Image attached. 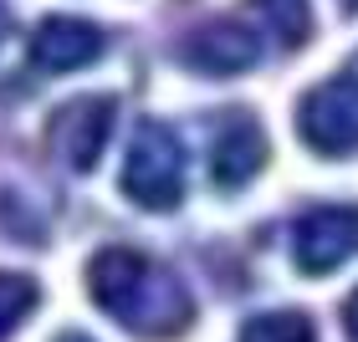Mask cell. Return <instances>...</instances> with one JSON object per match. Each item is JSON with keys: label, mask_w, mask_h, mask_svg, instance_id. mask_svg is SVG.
<instances>
[{"label": "cell", "mask_w": 358, "mask_h": 342, "mask_svg": "<svg viewBox=\"0 0 358 342\" xmlns=\"http://www.w3.org/2000/svg\"><path fill=\"white\" fill-rule=\"evenodd\" d=\"M87 291L108 317L138 337H179L194 317L185 281L134 246H108L87 260Z\"/></svg>", "instance_id": "cell-1"}, {"label": "cell", "mask_w": 358, "mask_h": 342, "mask_svg": "<svg viewBox=\"0 0 358 342\" xmlns=\"http://www.w3.org/2000/svg\"><path fill=\"white\" fill-rule=\"evenodd\" d=\"M118 184L143 209H174L179 205V194H185V149H179L174 128H164L159 118H143L134 128Z\"/></svg>", "instance_id": "cell-2"}, {"label": "cell", "mask_w": 358, "mask_h": 342, "mask_svg": "<svg viewBox=\"0 0 358 342\" xmlns=\"http://www.w3.org/2000/svg\"><path fill=\"white\" fill-rule=\"evenodd\" d=\"M297 133L313 154H353L358 149V77H328L297 103Z\"/></svg>", "instance_id": "cell-3"}, {"label": "cell", "mask_w": 358, "mask_h": 342, "mask_svg": "<svg viewBox=\"0 0 358 342\" xmlns=\"http://www.w3.org/2000/svg\"><path fill=\"white\" fill-rule=\"evenodd\" d=\"M113 112H118L113 97H72V103H62L52 112V123H46V149H52V158H62V164L77 169V174H87L97 158H103L108 138H113Z\"/></svg>", "instance_id": "cell-4"}, {"label": "cell", "mask_w": 358, "mask_h": 342, "mask_svg": "<svg viewBox=\"0 0 358 342\" xmlns=\"http://www.w3.org/2000/svg\"><path fill=\"white\" fill-rule=\"evenodd\" d=\"M358 255V205H322L307 209L292 230V260L307 276L338 271L343 260Z\"/></svg>", "instance_id": "cell-5"}, {"label": "cell", "mask_w": 358, "mask_h": 342, "mask_svg": "<svg viewBox=\"0 0 358 342\" xmlns=\"http://www.w3.org/2000/svg\"><path fill=\"white\" fill-rule=\"evenodd\" d=\"M266 164V133L262 123L246 118V112H225L215 143H210V179H215L220 189H241L251 184L256 174Z\"/></svg>", "instance_id": "cell-6"}, {"label": "cell", "mask_w": 358, "mask_h": 342, "mask_svg": "<svg viewBox=\"0 0 358 342\" xmlns=\"http://www.w3.org/2000/svg\"><path fill=\"white\" fill-rule=\"evenodd\" d=\"M103 57V31L83 15H46L31 36V67L41 72H77Z\"/></svg>", "instance_id": "cell-7"}, {"label": "cell", "mask_w": 358, "mask_h": 342, "mask_svg": "<svg viewBox=\"0 0 358 342\" xmlns=\"http://www.w3.org/2000/svg\"><path fill=\"white\" fill-rule=\"evenodd\" d=\"M185 61L194 72H210V77H236V72L262 61V41L241 21H210L185 41Z\"/></svg>", "instance_id": "cell-8"}, {"label": "cell", "mask_w": 358, "mask_h": 342, "mask_svg": "<svg viewBox=\"0 0 358 342\" xmlns=\"http://www.w3.org/2000/svg\"><path fill=\"white\" fill-rule=\"evenodd\" d=\"M241 342H317V332L302 312H266L241 327Z\"/></svg>", "instance_id": "cell-9"}, {"label": "cell", "mask_w": 358, "mask_h": 342, "mask_svg": "<svg viewBox=\"0 0 358 342\" xmlns=\"http://www.w3.org/2000/svg\"><path fill=\"white\" fill-rule=\"evenodd\" d=\"M36 302H41V291H36V281H31V276L0 271V342L21 327V317H26Z\"/></svg>", "instance_id": "cell-10"}, {"label": "cell", "mask_w": 358, "mask_h": 342, "mask_svg": "<svg viewBox=\"0 0 358 342\" xmlns=\"http://www.w3.org/2000/svg\"><path fill=\"white\" fill-rule=\"evenodd\" d=\"M256 10L276 26V36H282L287 46H302L307 31H313V10H307V0H256Z\"/></svg>", "instance_id": "cell-11"}, {"label": "cell", "mask_w": 358, "mask_h": 342, "mask_svg": "<svg viewBox=\"0 0 358 342\" xmlns=\"http://www.w3.org/2000/svg\"><path fill=\"white\" fill-rule=\"evenodd\" d=\"M343 322H348V337L358 342V291L348 297V312H343Z\"/></svg>", "instance_id": "cell-12"}, {"label": "cell", "mask_w": 358, "mask_h": 342, "mask_svg": "<svg viewBox=\"0 0 358 342\" xmlns=\"http://www.w3.org/2000/svg\"><path fill=\"white\" fill-rule=\"evenodd\" d=\"M6 36H10V10L0 6V41H6Z\"/></svg>", "instance_id": "cell-13"}, {"label": "cell", "mask_w": 358, "mask_h": 342, "mask_svg": "<svg viewBox=\"0 0 358 342\" xmlns=\"http://www.w3.org/2000/svg\"><path fill=\"white\" fill-rule=\"evenodd\" d=\"M57 342H92V337H83V332H62Z\"/></svg>", "instance_id": "cell-14"}, {"label": "cell", "mask_w": 358, "mask_h": 342, "mask_svg": "<svg viewBox=\"0 0 358 342\" xmlns=\"http://www.w3.org/2000/svg\"><path fill=\"white\" fill-rule=\"evenodd\" d=\"M343 6H348V10H358V0H343Z\"/></svg>", "instance_id": "cell-15"}]
</instances>
